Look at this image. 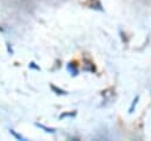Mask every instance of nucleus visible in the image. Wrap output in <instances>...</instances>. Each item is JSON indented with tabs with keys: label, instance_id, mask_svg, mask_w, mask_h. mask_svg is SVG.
I'll list each match as a JSON object with an SVG mask.
<instances>
[{
	"label": "nucleus",
	"instance_id": "f03ea898",
	"mask_svg": "<svg viewBox=\"0 0 151 141\" xmlns=\"http://www.w3.org/2000/svg\"><path fill=\"white\" fill-rule=\"evenodd\" d=\"M35 126H37V127H39V128H41V129H44L45 132L54 133V129H52V128H47V127H45V126H44V124H41V123H35Z\"/></svg>",
	"mask_w": 151,
	"mask_h": 141
},
{
	"label": "nucleus",
	"instance_id": "20e7f679",
	"mask_svg": "<svg viewBox=\"0 0 151 141\" xmlns=\"http://www.w3.org/2000/svg\"><path fill=\"white\" fill-rule=\"evenodd\" d=\"M51 88H52V90H54V91H55V94H61V95L66 94L65 91H63V90H60V89H57L54 85H51Z\"/></svg>",
	"mask_w": 151,
	"mask_h": 141
},
{
	"label": "nucleus",
	"instance_id": "7ed1b4c3",
	"mask_svg": "<svg viewBox=\"0 0 151 141\" xmlns=\"http://www.w3.org/2000/svg\"><path fill=\"white\" fill-rule=\"evenodd\" d=\"M67 69H68V71H71V73H72V75L78 73V70H77V69H74V68H72V65H71V64H68V65H67Z\"/></svg>",
	"mask_w": 151,
	"mask_h": 141
},
{
	"label": "nucleus",
	"instance_id": "f257e3e1",
	"mask_svg": "<svg viewBox=\"0 0 151 141\" xmlns=\"http://www.w3.org/2000/svg\"><path fill=\"white\" fill-rule=\"evenodd\" d=\"M9 133H11V134H12V135H13L15 139H18V140H21V141H26V139H25V137H22V136H21L20 134H18V133H15L13 129H9Z\"/></svg>",
	"mask_w": 151,
	"mask_h": 141
},
{
	"label": "nucleus",
	"instance_id": "39448f33",
	"mask_svg": "<svg viewBox=\"0 0 151 141\" xmlns=\"http://www.w3.org/2000/svg\"><path fill=\"white\" fill-rule=\"evenodd\" d=\"M28 68H32V69H37V70H40V68H39V66H37L34 62H31V63H29V65H28Z\"/></svg>",
	"mask_w": 151,
	"mask_h": 141
}]
</instances>
